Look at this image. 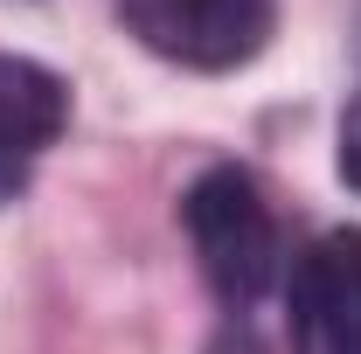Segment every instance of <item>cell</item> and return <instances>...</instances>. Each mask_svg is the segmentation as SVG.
<instances>
[{
  "mask_svg": "<svg viewBox=\"0 0 361 354\" xmlns=\"http://www.w3.org/2000/svg\"><path fill=\"white\" fill-rule=\"evenodd\" d=\"M180 222L195 236V257L209 271V285L229 306H257L278 285V216L243 167H209L180 195Z\"/></svg>",
  "mask_w": 361,
  "mask_h": 354,
  "instance_id": "cell-1",
  "label": "cell"
},
{
  "mask_svg": "<svg viewBox=\"0 0 361 354\" xmlns=\"http://www.w3.org/2000/svg\"><path fill=\"white\" fill-rule=\"evenodd\" d=\"M118 21L180 70H236L271 42L278 0H111Z\"/></svg>",
  "mask_w": 361,
  "mask_h": 354,
  "instance_id": "cell-2",
  "label": "cell"
},
{
  "mask_svg": "<svg viewBox=\"0 0 361 354\" xmlns=\"http://www.w3.org/2000/svg\"><path fill=\"white\" fill-rule=\"evenodd\" d=\"M70 126V90L56 70L28 63V56H0V202H14L35 160L63 139Z\"/></svg>",
  "mask_w": 361,
  "mask_h": 354,
  "instance_id": "cell-3",
  "label": "cell"
},
{
  "mask_svg": "<svg viewBox=\"0 0 361 354\" xmlns=\"http://www.w3.org/2000/svg\"><path fill=\"white\" fill-rule=\"evenodd\" d=\"M292 319L334 354H361V229H334L292 264Z\"/></svg>",
  "mask_w": 361,
  "mask_h": 354,
  "instance_id": "cell-4",
  "label": "cell"
},
{
  "mask_svg": "<svg viewBox=\"0 0 361 354\" xmlns=\"http://www.w3.org/2000/svg\"><path fill=\"white\" fill-rule=\"evenodd\" d=\"M334 160H341V181L361 188V90L348 97V111H341V153Z\"/></svg>",
  "mask_w": 361,
  "mask_h": 354,
  "instance_id": "cell-5",
  "label": "cell"
},
{
  "mask_svg": "<svg viewBox=\"0 0 361 354\" xmlns=\"http://www.w3.org/2000/svg\"><path fill=\"white\" fill-rule=\"evenodd\" d=\"M216 354H257V348H250L243 334H223V341H216Z\"/></svg>",
  "mask_w": 361,
  "mask_h": 354,
  "instance_id": "cell-6",
  "label": "cell"
}]
</instances>
